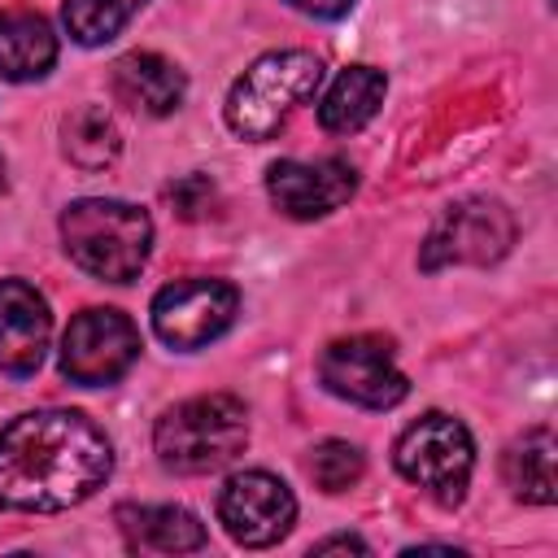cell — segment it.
Segmentation results:
<instances>
[{"label":"cell","instance_id":"cell-10","mask_svg":"<svg viewBox=\"0 0 558 558\" xmlns=\"http://www.w3.org/2000/svg\"><path fill=\"white\" fill-rule=\"evenodd\" d=\"M514 244V218L497 201H462L449 205L423 244V270H440L449 262H497Z\"/></svg>","mask_w":558,"mask_h":558},{"label":"cell","instance_id":"cell-18","mask_svg":"<svg viewBox=\"0 0 558 558\" xmlns=\"http://www.w3.org/2000/svg\"><path fill=\"white\" fill-rule=\"evenodd\" d=\"M61 135H65V157L74 166H83V170H105L122 153L118 122L100 105H83L78 113H70Z\"/></svg>","mask_w":558,"mask_h":558},{"label":"cell","instance_id":"cell-21","mask_svg":"<svg viewBox=\"0 0 558 558\" xmlns=\"http://www.w3.org/2000/svg\"><path fill=\"white\" fill-rule=\"evenodd\" d=\"M166 196H170V205L179 209V218H201V214L214 205V179H205V174H187V179L170 183Z\"/></svg>","mask_w":558,"mask_h":558},{"label":"cell","instance_id":"cell-12","mask_svg":"<svg viewBox=\"0 0 558 558\" xmlns=\"http://www.w3.org/2000/svg\"><path fill=\"white\" fill-rule=\"evenodd\" d=\"M52 336L48 301L26 279H0V371L35 375Z\"/></svg>","mask_w":558,"mask_h":558},{"label":"cell","instance_id":"cell-20","mask_svg":"<svg viewBox=\"0 0 558 558\" xmlns=\"http://www.w3.org/2000/svg\"><path fill=\"white\" fill-rule=\"evenodd\" d=\"M305 471H310V480H314L323 493H344V488H353V484L362 480L366 458H362V449L349 445V440H323V445L310 449Z\"/></svg>","mask_w":558,"mask_h":558},{"label":"cell","instance_id":"cell-23","mask_svg":"<svg viewBox=\"0 0 558 558\" xmlns=\"http://www.w3.org/2000/svg\"><path fill=\"white\" fill-rule=\"evenodd\" d=\"M331 549H353V554H366V541H357V536H327V541H318V545H314V554H331Z\"/></svg>","mask_w":558,"mask_h":558},{"label":"cell","instance_id":"cell-8","mask_svg":"<svg viewBox=\"0 0 558 558\" xmlns=\"http://www.w3.org/2000/svg\"><path fill=\"white\" fill-rule=\"evenodd\" d=\"M240 310V292L222 279H179L153 296V331L170 349H205Z\"/></svg>","mask_w":558,"mask_h":558},{"label":"cell","instance_id":"cell-3","mask_svg":"<svg viewBox=\"0 0 558 558\" xmlns=\"http://www.w3.org/2000/svg\"><path fill=\"white\" fill-rule=\"evenodd\" d=\"M61 240L74 266L105 283H131L153 248V222L140 205L126 201H74L61 214Z\"/></svg>","mask_w":558,"mask_h":558},{"label":"cell","instance_id":"cell-7","mask_svg":"<svg viewBox=\"0 0 558 558\" xmlns=\"http://www.w3.org/2000/svg\"><path fill=\"white\" fill-rule=\"evenodd\" d=\"M140 357V331L122 310H83L61 336V375L83 388L113 384Z\"/></svg>","mask_w":558,"mask_h":558},{"label":"cell","instance_id":"cell-1","mask_svg":"<svg viewBox=\"0 0 558 558\" xmlns=\"http://www.w3.org/2000/svg\"><path fill=\"white\" fill-rule=\"evenodd\" d=\"M113 471L105 432L78 410H35L0 427V510H70Z\"/></svg>","mask_w":558,"mask_h":558},{"label":"cell","instance_id":"cell-22","mask_svg":"<svg viewBox=\"0 0 558 558\" xmlns=\"http://www.w3.org/2000/svg\"><path fill=\"white\" fill-rule=\"evenodd\" d=\"M288 4L310 13V17H340V13H349L353 0H288Z\"/></svg>","mask_w":558,"mask_h":558},{"label":"cell","instance_id":"cell-17","mask_svg":"<svg viewBox=\"0 0 558 558\" xmlns=\"http://www.w3.org/2000/svg\"><path fill=\"white\" fill-rule=\"evenodd\" d=\"M501 475H506V484H510V493H514L519 501L549 506V501H554V432H549V427L523 432V436L506 449Z\"/></svg>","mask_w":558,"mask_h":558},{"label":"cell","instance_id":"cell-15","mask_svg":"<svg viewBox=\"0 0 558 558\" xmlns=\"http://www.w3.org/2000/svg\"><path fill=\"white\" fill-rule=\"evenodd\" d=\"M118 523H122L131 549H153V554L205 549V527L183 506H122Z\"/></svg>","mask_w":558,"mask_h":558},{"label":"cell","instance_id":"cell-11","mask_svg":"<svg viewBox=\"0 0 558 558\" xmlns=\"http://www.w3.org/2000/svg\"><path fill=\"white\" fill-rule=\"evenodd\" d=\"M357 187V174L344 157L318 161H275L266 170V192L288 218H323L340 209Z\"/></svg>","mask_w":558,"mask_h":558},{"label":"cell","instance_id":"cell-24","mask_svg":"<svg viewBox=\"0 0 558 558\" xmlns=\"http://www.w3.org/2000/svg\"><path fill=\"white\" fill-rule=\"evenodd\" d=\"M0 192H4V157H0Z\"/></svg>","mask_w":558,"mask_h":558},{"label":"cell","instance_id":"cell-16","mask_svg":"<svg viewBox=\"0 0 558 558\" xmlns=\"http://www.w3.org/2000/svg\"><path fill=\"white\" fill-rule=\"evenodd\" d=\"M384 92H388V78L371 65H349L336 74V83L327 87V96L318 100V122L323 131L331 135H349V131H362L379 105H384Z\"/></svg>","mask_w":558,"mask_h":558},{"label":"cell","instance_id":"cell-2","mask_svg":"<svg viewBox=\"0 0 558 558\" xmlns=\"http://www.w3.org/2000/svg\"><path fill=\"white\" fill-rule=\"evenodd\" d=\"M157 458L174 475H209L227 462H235L248 445V414L244 401L231 392H205L187 397L174 410L157 418L153 432Z\"/></svg>","mask_w":558,"mask_h":558},{"label":"cell","instance_id":"cell-14","mask_svg":"<svg viewBox=\"0 0 558 558\" xmlns=\"http://www.w3.org/2000/svg\"><path fill=\"white\" fill-rule=\"evenodd\" d=\"M57 61V35L35 9H0V74L13 83L44 78Z\"/></svg>","mask_w":558,"mask_h":558},{"label":"cell","instance_id":"cell-9","mask_svg":"<svg viewBox=\"0 0 558 558\" xmlns=\"http://www.w3.org/2000/svg\"><path fill=\"white\" fill-rule=\"evenodd\" d=\"M218 519L227 536L244 549H266L283 541L296 523V497L270 471H240L218 493Z\"/></svg>","mask_w":558,"mask_h":558},{"label":"cell","instance_id":"cell-6","mask_svg":"<svg viewBox=\"0 0 558 558\" xmlns=\"http://www.w3.org/2000/svg\"><path fill=\"white\" fill-rule=\"evenodd\" d=\"M318 379L331 397L362 410H392L405 401L410 379L401 375L384 336H344L318 353Z\"/></svg>","mask_w":558,"mask_h":558},{"label":"cell","instance_id":"cell-13","mask_svg":"<svg viewBox=\"0 0 558 558\" xmlns=\"http://www.w3.org/2000/svg\"><path fill=\"white\" fill-rule=\"evenodd\" d=\"M109 83H113V96L122 105H131L140 113H153V118L179 109V100L187 92L183 70L174 61L157 57V52H126V57H118Z\"/></svg>","mask_w":558,"mask_h":558},{"label":"cell","instance_id":"cell-4","mask_svg":"<svg viewBox=\"0 0 558 558\" xmlns=\"http://www.w3.org/2000/svg\"><path fill=\"white\" fill-rule=\"evenodd\" d=\"M323 83V61L301 48H279L257 57L227 92V126L240 140H270L288 113L314 96Z\"/></svg>","mask_w":558,"mask_h":558},{"label":"cell","instance_id":"cell-5","mask_svg":"<svg viewBox=\"0 0 558 558\" xmlns=\"http://www.w3.org/2000/svg\"><path fill=\"white\" fill-rule=\"evenodd\" d=\"M397 471L427 488L440 506H458L466 497L471 484V466H475V445L471 432L453 418V414H423L418 423H410L397 440Z\"/></svg>","mask_w":558,"mask_h":558},{"label":"cell","instance_id":"cell-19","mask_svg":"<svg viewBox=\"0 0 558 558\" xmlns=\"http://www.w3.org/2000/svg\"><path fill=\"white\" fill-rule=\"evenodd\" d=\"M140 4L144 0H65L61 4V22H65L74 44L96 48V44H109L140 13Z\"/></svg>","mask_w":558,"mask_h":558}]
</instances>
